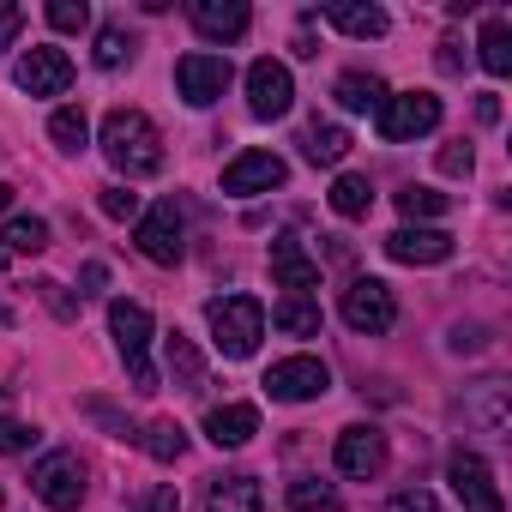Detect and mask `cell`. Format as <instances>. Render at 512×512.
<instances>
[{
	"mask_svg": "<svg viewBox=\"0 0 512 512\" xmlns=\"http://www.w3.org/2000/svg\"><path fill=\"white\" fill-rule=\"evenodd\" d=\"M103 157L127 175V181H145L163 169V133L145 109H109L103 115Z\"/></svg>",
	"mask_w": 512,
	"mask_h": 512,
	"instance_id": "6da1fadb",
	"label": "cell"
},
{
	"mask_svg": "<svg viewBox=\"0 0 512 512\" xmlns=\"http://www.w3.org/2000/svg\"><path fill=\"white\" fill-rule=\"evenodd\" d=\"M205 326H211L217 356L247 362L253 350H260V338H266V308L253 296H211L205 302Z\"/></svg>",
	"mask_w": 512,
	"mask_h": 512,
	"instance_id": "7a4b0ae2",
	"label": "cell"
},
{
	"mask_svg": "<svg viewBox=\"0 0 512 512\" xmlns=\"http://www.w3.org/2000/svg\"><path fill=\"white\" fill-rule=\"evenodd\" d=\"M109 332H115V350H121V362H127L133 392H157V368H151V314H145V302H109Z\"/></svg>",
	"mask_w": 512,
	"mask_h": 512,
	"instance_id": "3957f363",
	"label": "cell"
},
{
	"mask_svg": "<svg viewBox=\"0 0 512 512\" xmlns=\"http://www.w3.org/2000/svg\"><path fill=\"white\" fill-rule=\"evenodd\" d=\"M31 494H37L49 512H79V506H85V464H79V452H49V458H37Z\"/></svg>",
	"mask_w": 512,
	"mask_h": 512,
	"instance_id": "277c9868",
	"label": "cell"
},
{
	"mask_svg": "<svg viewBox=\"0 0 512 512\" xmlns=\"http://www.w3.org/2000/svg\"><path fill=\"white\" fill-rule=\"evenodd\" d=\"M235 85V67H229V55H181L175 61V91H181V103H193V109H211V103H223V91Z\"/></svg>",
	"mask_w": 512,
	"mask_h": 512,
	"instance_id": "5b68a950",
	"label": "cell"
},
{
	"mask_svg": "<svg viewBox=\"0 0 512 512\" xmlns=\"http://www.w3.org/2000/svg\"><path fill=\"white\" fill-rule=\"evenodd\" d=\"M440 127V97L434 91H404V97H386L380 103V139L386 145H404V139H422Z\"/></svg>",
	"mask_w": 512,
	"mask_h": 512,
	"instance_id": "8992f818",
	"label": "cell"
},
{
	"mask_svg": "<svg viewBox=\"0 0 512 512\" xmlns=\"http://www.w3.org/2000/svg\"><path fill=\"white\" fill-rule=\"evenodd\" d=\"M446 482H452V494H458V506H464V512H506L494 470H488L470 446H458V452L446 458Z\"/></svg>",
	"mask_w": 512,
	"mask_h": 512,
	"instance_id": "52a82bcc",
	"label": "cell"
},
{
	"mask_svg": "<svg viewBox=\"0 0 512 512\" xmlns=\"http://www.w3.org/2000/svg\"><path fill=\"white\" fill-rule=\"evenodd\" d=\"M133 241H139V253H145L151 266H181L187 241H181V211H175V199H163V205L139 211V223H133Z\"/></svg>",
	"mask_w": 512,
	"mask_h": 512,
	"instance_id": "ba28073f",
	"label": "cell"
},
{
	"mask_svg": "<svg viewBox=\"0 0 512 512\" xmlns=\"http://www.w3.org/2000/svg\"><path fill=\"white\" fill-rule=\"evenodd\" d=\"M392 320H398V302H392V290H386L380 278H356V284L344 290V326H350V332L380 338V332H392Z\"/></svg>",
	"mask_w": 512,
	"mask_h": 512,
	"instance_id": "9c48e42d",
	"label": "cell"
},
{
	"mask_svg": "<svg viewBox=\"0 0 512 512\" xmlns=\"http://www.w3.org/2000/svg\"><path fill=\"white\" fill-rule=\"evenodd\" d=\"M290 103H296V79H290V67L284 61H253L247 67V109L260 115V121H278V115H290Z\"/></svg>",
	"mask_w": 512,
	"mask_h": 512,
	"instance_id": "30bf717a",
	"label": "cell"
},
{
	"mask_svg": "<svg viewBox=\"0 0 512 512\" xmlns=\"http://www.w3.org/2000/svg\"><path fill=\"white\" fill-rule=\"evenodd\" d=\"M284 181H290V163H284L278 151H241V157H229V169H223V193H235V199L272 193V187H284Z\"/></svg>",
	"mask_w": 512,
	"mask_h": 512,
	"instance_id": "8fae6325",
	"label": "cell"
},
{
	"mask_svg": "<svg viewBox=\"0 0 512 512\" xmlns=\"http://www.w3.org/2000/svg\"><path fill=\"white\" fill-rule=\"evenodd\" d=\"M332 464H338L350 482H374V476L386 470V434H380V428H368V422L344 428V434H338V446H332Z\"/></svg>",
	"mask_w": 512,
	"mask_h": 512,
	"instance_id": "7c38bea8",
	"label": "cell"
},
{
	"mask_svg": "<svg viewBox=\"0 0 512 512\" xmlns=\"http://www.w3.org/2000/svg\"><path fill=\"white\" fill-rule=\"evenodd\" d=\"M13 79H19V91H31V97H61V91L73 85V61H67V49L37 43V49H25V55H19Z\"/></svg>",
	"mask_w": 512,
	"mask_h": 512,
	"instance_id": "4fadbf2b",
	"label": "cell"
},
{
	"mask_svg": "<svg viewBox=\"0 0 512 512\" xmlns=\"http://www.w3.org/2000/svg\"><path fill=\"white\" fill-rule=\"evenodd\" d=\"M332 386V368L320 362V356H290V362H278L272 374H266V392L278 398V404H308V398H320Z\"/></svg>",
	"mask_w": 512,
	"mask_h": 512,
	"instance_id": "5bb4252c",
	"label": "cell"
},
{
	"mask_svg": "<svg viewBox=\"0 0 512 512\" xmlns=\"http://www.w3.org/2000/svg\"><path fill=\"white\" fill-rule=\"evenodd\" d=\"M272 278L290 296H314L320 290V260H314L296 235H272Z\"/></svg>",
	"mask_w": 512,
	"mask_h": 512,
	"instance_id": "9a60e30c",
	"label": "cell"
},
{
	"mask_svg": "<svg viewBox=\"0 0 512 512\" xmlns=\"http://www.w3.org/2000/svg\"><path fill=\"white\" fill-rule=\"evenodd\" d=\"M386 253H392V260L398 266H446L452 260V235L446 229H392L386 235Z\"/></svg>",
	"mask_w": 512,
	"mask_h": 512,
	"instance_id": "2e32d148",
	"label": "cell"
},
{
	"mask_svg": "<svg viewBox=\"0 0 512 512\" xmlns=\"http://www.w3.org/2000/svg\"><path fill=\"white\" fill-rule=\"evenodd\" d=\"M193 31L205 37V43H235V37H247V25H253V13L241 7V0H193Z\"/></svg>",
	"mask_w": 512,
	"mask_h": 512,
	"instance_id": "e0dca14e",
	"label": "cell"
},
{
	"mask_svg": "<svg viewBox=\"0 0 512 512\" xmlns=\"http://www.w3.org/2000/svg\"><path fill=\"white\" fill-rule=\"evenodd\" d=\"M464 422H470V428H482L488 440H506V428H512L506 380H482V386H470V392H464Z\"/></svg>",
	"mask_w": 512,
	"mask_h": 512,
	"instance_id": "ac0fdd59",
	"label": "cell"
},
{
	"mask_svg": "<svg viewBox=\"0 0 512 512\" xmlns=\"http://www.w3.org/2000/svg\"><path fill=\"white\" fill-rule=\"evenodd\" d=\"M314 19H326V25H338L344 37H362V43L386 37V25H392L380 7H368V0H332V7H320Z\"/></svg>",
	"mask_w": 512,
	"mask_h": 512,
	"instance_id": "d6986e66",
	"label": "cell"
},
{
	"mask_svg": "<svg viewBox=\"0 0 512 512\" xmlns=\"http://www.w3.org/2000/svg\"><path fill=\"white\" fill-rule=\"evenodd\" d=\"M253 434H260V410H253V404H217L211 416H205V440L211 446H247Z\"/></svg>",
	"mask_w": 512,
	"mask_h": 512,
	"instance_id": "ffe728a7",
	"label": "cell"
},
{
	"mask_svg": "<svg viewBox=\"0 0 512 512\" xmlns=\"http://www.w3.org/2000/svg\"><path fill=\"white\" fill-rule=\"evenodd\" d=\"M205 512H266V494H260L253 476H217Z\"/></svg>",
	"mask_w": 512,
	"mask_h": 512,
	"instance_id": "44dd1931",
	"label": "cell"
},
{
	"mask_svg": "<svg viewBox=\"0 0 512 512\" xmlns=\"http://www.w3.org/2000/svg\"><path fill=\"white\" fill-rule=\"evenodd\" d=\"M320 302L314 296H284L278 308H272V326L284 332V338H320Z\"/></svg>",
	"mask_w": 512,
	"mask_h": 512,
	"instance_id": "7402d4cb",
	"label": "cell"
},
{
	"mask_svg": "<svg viewBox=\"0 0 512 512\" xmlns=\"http://www.w3.org/2000/svg\"><path fill=\"white\" fill-rule=\"evenodd\" d=\"M332 97H338L350 115H380V103H386V85H380L374 73H344Z\"/></svg>",
	"mask_w": 512,
	"mask_h": 512,
	"instance_id": "603a6c76",
	"label": "cell"
},
{
	"mask_svg": "<svg viewBox=\"0 0 512 512\" xmlns=\"http://www.w3.org/2000/svg\"><path fill=\"white\" fill-rule=\"evenodd\" d=\"M326 199H332V211H338L344 223H362V217L374 211V187H368V175H338Z\"/></svg>",
	"mask_w": 512,
	"mask_h": 512,
	"instance_id": "cb8c5ba5",
	"label": "cell"
},
{
	"mask_svg": "<svg viewBox=\"0 0 512 512\" xmlns=\"http://www.w3.org/2000/svg\"><path fill=\"white\" fill-rule=\"evenodd\" d=\"M169 380L181 386V392H199L205 386V362H199V350H193V338L187 332H169Z\"/></svg>",
	"mask_w": 512,
	"mask_h": 512,
	"instance_id": "d4e9b609",
	"label": "cell"
},
{
	"mask_svg": "<svg viewBox=\"0 0 512 512\" xmlns=\"http://www.w3.org/2000/svg\"><path fill=\"white\" fill-rule=\"evenodd\" d=\"M476 49H482V67L494 73V79H506L512 73V25L494 13L488 25H482V37H476Z\"/></svg>",
	"mask_w": 512,
	"mask_h": 512,
	"instance_id": "484cf974",
	"label": "cell"
},
{
	"mask_svg": "<svg viewBox=\"0 0 512 512\" xmlns=\"http://www.w3.org/2000/svg\"><path fill=\"white\" fill-rule=\"evenodd\" d=\"M133 440H139L157 464H175V458L187 452V428H181V422H169V416H157V422H151V428H139Z\"/></svg>",
	"mask_w": 512,
	"mask_h": 512,
	"instance_id": "4316f807",
	"label": "cell"
},
{
	"mask_svg": "<svg viewBox=\"0 0 512 512\" xmlns=\"http://www.w3.org/2000/svg\"><path fill=\"white\" fill-rule=\"evenodd\" d=\"M344 151H350V133L332 127V121H314V127L302 133V157H308V163H344Z\"/></svg>",
	"mask_w": 512,
	"mask_h": 512,
	"instance_id": "83f0119b",
	"label": "cell"
},
{
	"mask_svg": "<svg viewBox=\"0 0 512 512\" xmlns=\"http://www.w3.org/2000/svg\"><path fill=\"white\" fill-rule=\"evenodd\" d=\"M398 211H404L410 223H422V217H446V211H452V193H440V187H416V181H410V187L398 193ZM410 223H404V229H410Z\"/></svg>",
	"mask_w": 512,
	"mask_h": 512,
	"instance_id": "f1b7e54d",
	"label": "cell"
},
{
	"mask_svg": "<svg viewBox=\"0 0 512 512\" xmlns=\"http://www.w3.org/2000/svg\"><path fill=\"white\" fill-rule=\"evenodd\" d=\"M290 512H344V500H338L332 482L302 476V482H290Z\"/></svg>",
	"mask_w": 512,
	"mask_h": 512,
	"instance_id": "f546056e",
	"label": "cell"
},
{
	"mask_svg": "<svg viewBox=\"0 0 512 512\" xmlns=\"http://www.w3.org/2000/svg\"><path fill=\"white\" fill-rule=\"evenodd\" d=\"M133 55H139V43H133V31H127V25H103V31H97V67H103V73L127 67Z\"/></svg>",
	"mask_w": 512,
	"mask_h": 512,
	"instance_id": "4dcf8cb0",
	"label": "cell"
},
{
	"mask_svg": "<svg viewBox=\"0 0 512 512\" xmlns=\"http://www.w3.org/2000/svg\"><path fill=\"white\" fill-rule=\"evenodd\" d=\"M49 139H55L61 151H85V145H91V121H85V109H73V103L55 109V115H49Z\"/></svg>",
	"mask_w": 512,
	"mask_h": 512,
	"instance_id": "1f68e13d",
	"label": "cell"
},
{
	"mask_svg": "<svg viewBox=\"0 0 512 512\" xmlns=\"http://www.w3.org/2000/svg\"><path fill=\"white\" fill-rule=\"evenodd\" d=\"M0 247H7V253H43L49 247V223L43 217H13L7 235H0Z\"/></svg>",
	"mask_w": 512,
	"mask_h": 512,
	"instance_id": "d6a6232c",
	"label": "cell"
},
{
	"mask_svg": "<svg viewBox=\"0 0 512 512\" xmlns=\"http://www.w3.org/2000/svg\"><path fill=\"white\" fill-rule=\"evenodd\" d=\"M97 205H103V217H115V223H139V193H127V187H103Z\"/></svg>",
	"mask_w": 512,
	"mask_h": 512,
	"instance_id": "836d02e7",
	"label": "cell"
},
{
	"mask_svg": "<svg viewBox=\"0 0 512 512\" xmlns=\"http://www.w3.org/2000/svg\"><path fill=\"white\" fill-rule=\"evenodd\" d=\"M49 25H55V31H85V25H91V7H85V0H55V7H49Z\"/></svg>",
	"mask_w": 512,
	"mask_h": 512,
	"instance_id": "e575fe53",
	"label": "cell"
},
{
	"mask_svg": "<svg viewBox=\"0 0 512 512\" xmlns=\"http://www.w3.org/2000/svg\"><path fill=\"white\" fill-rule=\"evenodd\" d=\"M37 296L49 302V314H55V320H79V302H73V296L55 284V278H43V284H37Z\"/></svg>",
	"mask_w": 512,
	"mask_h": 512,
	"instance_id": "d590c367",
	"label": "cell"
},
{
	"mask_svg": "<svg viewBox=\"0 0 512 512\" xmlns=\"http://www.w3.org/2000/svg\"><path fill=\"white\" fill-rule=\"evenodd\" d=\"M43 434L37 428H25V422H7V416H0V452H31Z\"/></svg>",
	"mask_w": 512,
	"mask_h": 512,
	"instance_id": "8d00e7d4",
	"label": "cell"
},
{
	"mask_svg": "<svg viewBox=\"0 0 512 512\" xmlns=\"http://www.w3.org/2000/svg\"><path fill=\"white\" fill-rule=\"evenodd\" d=\"M139 512H181V488H175V482H157V488L139 500Z\"/></svg>",
	"mask_w": 512,
	"mask_h": 512,
	"instance_id": "74e56055",
	"label": "cell"
},
{
	"mask_svg": "<svg viewBox=\"0 0 512 512\" xmlns=\"http://www.w3.org/2000/svg\"><path fill=\"white\" fill-rule=\"evenodd\" d=\"M470 169H476V157H470V145H464V139L440 151V175H470Z\"/></svg>",
	"mask_w": 512,
	"mask_h": 512,
	"instance_id": "f35d334b",
	"label": "cell"
},
{
	"mask_svg": "<svg viewBox=\"0 0 512 512\" xmlns=\"http://www.w3.org/2000/svg\"><path fill=\"white\" fill-rule=\"evenodd\" d=\"M386 512H440V506H434V494H428V488H404V494H392V506H386Z\"/></svg>",
	"mask_w": 512,
	"mask_h": 512,
	"instance_id": "ab89813d",
	"label": "cell"
},
{
	"mask_svg": "<svg viewBox=\"0 0 512 512\" xmlns=\"http://www.w3.org/2000/svg\"><path fill=\"white\" fill-rule=\"evenodd\" d=\"M25 31V7H0V55L13 49V37Z\"/></svg>",
	"mask_w": 512,
	"mask_h": 512,
	"instance_id": "60d3db41",
	"label": "cell"
},
{
	"mask_svg": "<svg viewBox=\"0 0 512 512\" xmlns=\"http://www.w3.org/2000/svg\"><path fill=\"white\" fill-rule=\"evenodd\" d=\"M482 344H488L482 326H458V332H452V350H458V356H464V350H482Z\"/></svg>",
	"mask_w": 512,
	"mask_h": 512,
	"instance_id": "b9f144b4",
	"label": "cell"
},
{
	"mask_svg": "<svg viewBox=\"0 0 512 512\" xmlns=\"http://www.w3.org/2000/svg\"><path fill=\"white\" fill-rule=\"evenodd\" d=\"M103 284H109V266H103V260H91V266H85V296H97Z\"/></svg>",
	"mask_w": 512,
	"mask_h": 512,
	"instance_id": "7bdbcfd3",
	"label": "cell"
},
{
	"mask_svg": "<svg viewBox=\"0 0 512 512\" xmlns=\"http://www.w3.org/2000/svg\"><path fill=\"white\" fill-rule=\"evenodd\" d=\"M434 61H440V73H458V67H464V55H458V43H440V55H434Z\"/></svg>",
	"mask_w": 512,
	"mask_h": 512,
	"instance_id": "ee69618b",
	"label": "cell"
},
{
	"mask_svg": "<svg viewBox=\"0 0 512 512\" xmlns=\"http://www.w3.org/2000/svg\"><path fill=\"white\" fill-rule=\"evenodd\" d=\"M476 121H488V127L500 121V97H494V91H488V97H476Z\"/></svg>",
	"mask_w": 512,
	"mask_h": 512,
	"instance_id": "f6af8a7d",
	"label": "cell"
},
{
	"mask_svg": "<svg viewBox=\"0 0 512 512\" xmlns=\"http://www.w3.org/2000/svg\"><path fill=\"white\" fill-rule=\"evenodd\" d=\"M7 205H13V187H7V181H0V211H7Z\"/></svg>",
	"mask_w": 512,
	"mask_h": 512,
	"instance_id": "bcb514c9",
	"label": "cell"
},
{
	"mask_svg": "<svg viewBox=\"0 0 512 512\" xmlns=\"http://www.w3.org/2000/svg\"><path fill=\"white\" fill-rule=\"evenodd\" d=\"M0 500H7V494H0Z\"/></svg>",
	"mask_w": 512,
	"mask_h": 512,
	"instance_id": "7dc6e473",
	"label": "cell"
}]
</instances>
